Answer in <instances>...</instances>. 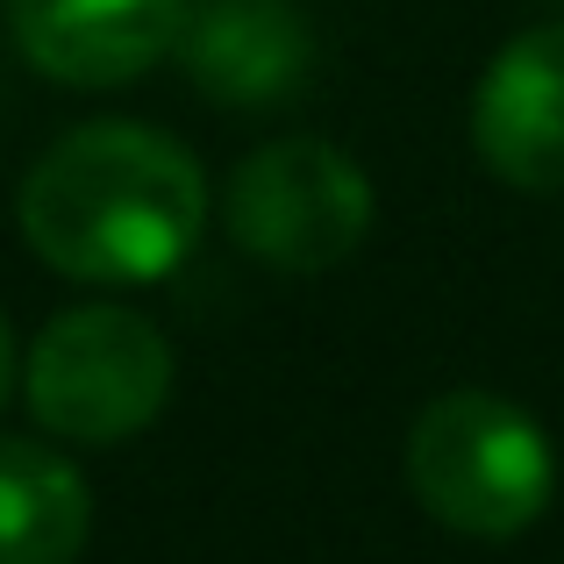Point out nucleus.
Masks as SVG:
<instances>
[{
  "instance_id": "f257e3e1",
  "label": "nucleus",
  "mask_w": 564,
  "mask_h": 564,
  "mask_svg": "<svg viewBox=\"0 0 564 564\" xmlns=\"http://www.w3.org/2000/svg\"><path fill=\"white\" fill-rule=\"evenodd\" d=\"M22 243L86 286H151L193 258L207 229V172L151 122H86L29 165Z\"/></svg>"
},
{
  "instance_id": "f03ea898",
  "label": "nucleus",
  "mask_w": 564,
  "mask_h": 564,
  "mask_svg": "<svg viewBox=\"0 0 564 564\" xmlns=\"http://www.w3.org/2000/svg\"><path fill=\"white\" fill-rule=\"evenodd\" d=\"M408 486L422 500L429 522L457 529V536H522L543 508H551V436L529 422L514 400L457 386V393L429 400L408 429Z\"/></svg>"
},
{
  "instance_id": "7ed1b4c3",
  "label": "nucleus",
  "mask_w": 564,
  "mask_h": 564,
  "mask_svg": "<svg viewBox=\"0 0 564 564\" xmlns=\"http://www.w3.org/2000/svg\"><path fill=\"white\" fill-rule=\"evenodd\" d=\"M29 414L57 443L108 451L165 414L172 400V344L137 307H72L36 336L22 372Z\"/></svg>"
},
{
  "instance_id": "20e7f679",
  "label": "nucleus",
  "mask_w": 564,
  "mask_h": 564,
  "mask_svg": "<svg viewBox=\"0 0 564 564\" xmlns=\"http://www.w3.org/2000/svg\"><path fill=\"white\" fill-rule=\"evenodd\" d=\"M221 221L258 264L293 279L336 272L372 229V180L322 137H279L229 172Z\"/></svg>"
},
{
  "instance_id": "39448f33",
  "label": "nucleus",
  "mask_w": 564,
  "mask_h": 564,
  "mask_svg": "<svg viewBox=\"0 0 564 564\" xmlns=\"http://www.w3.org/2000/svg\"><path fill=\"white\" fill-rule=\"evenodd\" d=\"M486 172L522 193H564V22H536L486 65L471 94Z\"/></svg>"
},
{
  "instance_id": "423d86ee",
  "label": "nucleus",
  "mask_w": 564,
  "mask_h": 564,
  "mask_svg": "<svg viewBox=\"0 0 564 564\" xmlns=\"http://www.w3.org/2000/svg\"><path fill=\"white\" fill-rule=\"evenodd\" d=\"M172 57L221 108H279L307 86L315 29L293 0H186Z\"/></svg>"
},
{
  "instance_id": "0eeeda50",
  "label": "nucleus",
  "mask_w": 564,
  "mask_h": 564,
  "mask_svg": "<svg viewBox=\"0 0 564 564\" xmlns=\"http://www.w3.org/2000/svg\"><path fill=\"white\" fill-rule=\"evenodd\" d=\"M186 0H8L22 57L57 86H129L172 57Z\"/></svg>"
},
{
  "instance_id": "6e6552de",
  "label": "nucleus",
  "mask_w": 564,
  "mask_h": 564,
  "mask_svg": "<svg viewBox=\"0 0 564 564\" xmlns=\"http://www.w3.org/2000/svg\"><path fill=\"white\" fill-rule=\"evenodd\" d=\"M94 536V494L51 443L0 436V564H79Z\"/></svg>"
},
{
  "instance_id": "1a4fd4ad",
  "label": "nucleus",
  "mask_w": 564,
  "mask_h": 564,
  "mask_svg": "<svg viewBox=\"0 0 564 564\" xmlns=\"http://www.w3.org/2000/svg\"><path fill=\"white\" fill-rule=\"evenodd\" d=\"M8 393H14V336L0 322V408H8Z\"/></svg>"
}]
</instances>
